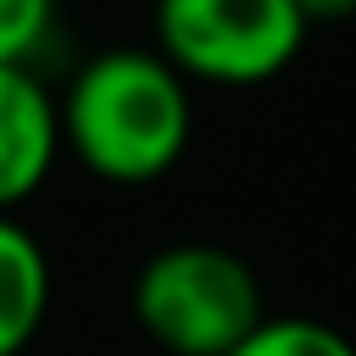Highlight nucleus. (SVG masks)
<instances>
[{
    "label": "nucleus",
    "instance_id": "3",
    "mask_svg": "<svg viewBox=\"0 0 356 356\" xmlns=\"http://www.w3.org/2000/svg\"><path fill=\"white\" fill-rule=\"evenodd\" d=\"M150 28L156 50L189 83L222 89L278 78L306 44V17L295 0H156Z\"/></svg>",
    "mask_w": 356,
    "mask_h": 356
},
{
    "label": "nucleus",
    "instance_id": "1",
    "mask_svg": "<svg viewBox=\"0 0 356 356\" xmlns=\"http://www.w3.org/2000/svg\"><path fill=\"white\" fill-rule=\"evenodd\" d=\"M195 134L189 78L139 44L89 56L61 95V139L83 172L139 189L178 167Z\"/></svg>",
    "mask_w": 356,
    "mask_h": 356
},
{
    "label": "nucleus",
    "instance_id": "7",
    "mask_svg": "<svg viewBox=\"0 0 356 356\" xmlns=\"http://www.w3.org/2000/svg\"><path fill=\"white\" fill-rule=\"evenodd\" d=\"M56 28V0H0V67H33Z\"/></svg>",
    "mask_w": 356,
    "mask_h": 356
},
{
    "label": "nucleus",
    "instance_id": "5",
    "mask_svg": "<svg viewBox=\"0 0 356 356\" xmlns=\"http://www.w3.org/2000/svg\"><path fill=\"white\" fill-rule=\"evenodd\" d=\"M50 312V256L17 217H0V356H22Z\"/></svg>",
    "mask_w": 356,
    "mask_h": 356
},
{
    "label": "nucleus",
    "instance_id": "2",
    "mask_svg": "<svg viewBox=\"0 0 356 356\" xmlns=\"http://www.w3.org/2000/svg\"><path fill=\"white\" fill-rule=\"evenodd\" d=\"M128 306L139 334L167 356H228L267 323L256 267L206 239L150 250L134 273Z\"/></svg>",
    "mask_w": 356,
    "mask_h": 356
},
{
    "label": "nucleus",
    "instance_id": "4",
    "mask_svg": "<svg viewBox=\"0 0 356 356\" xmlns=\"http://www.w3.org/2000/svg\"><path fill=\"white\" fill-rule=\"evenodd\" d=\"M61 100L33 67H0V217L33 200L61 156Z\"/></svg>",
    "mask_w": 356,
    "mask_h": 356
},
{
    "label": "nucleus",
    "instance_id": "6",
    "mask_svg": "<svg viewBox=\"0 0 356 356\" xmlns=\"http://www.w3.org/2000/svg\"><path fill=\"white\" fill-rule=\"evenodd\" d=\"M228 356H356V345L334 328V323H317V317H267L239 350Z\"/></svg>",
    "mask_w": 356,
    "mask_h": 356
},
{
    "label": "nucleus",
    "instance_id": "8",
    "mask_svg": "<svg viewBox=\"0 0 356 356\" xmlns=\"http://www.w3.org/2000/svg\"><path fill=\"white\" fill-rule=\"evenodd\" d=\"M295 6H300L306 28H317V22H345V17H356V0H295Z\"/></svg>",
    "mask_w": 356,
    "mask_h": 356
}]
</instances>
